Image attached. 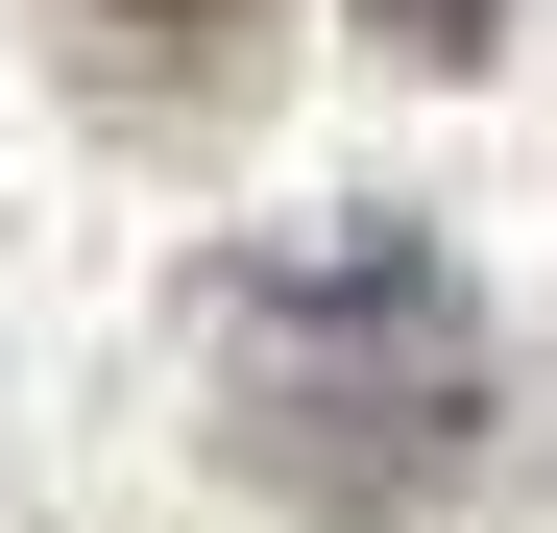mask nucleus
<instances>
[{
	"label": "nucleus",
	"mask_w": 557,
	"mask_h": 533,
	"mask_svg": "<svg viewBox=\"0 0 557 533\" xmlns=\"http://www.w3.org/2000/svg\"><path fill=\"white\" fill-rule=\"evenodd\" d=\"M363 25H388L412 73H485V49H509V0H363Z\"/></svg>",
	"instance_id": "3"
},
{
	"label": "nucleus",
	"mask_w": 557,
	"mask_h": 533,
	"mask_svg": "<svg viewBox=\"0 0 557 533\" xmlns=\"http://www.w3.org/2000/svg\"><path fill=\"white\" fill-rule=\"evenodd\" d=\"M25 25H49V73L122 146H219V122H267V73H292V0H25Z\"/></svg>",
	"instance_id": "2"
},
{
	"label": "nucleus",
	"mask_w": 557,
	"mask_h": 533,
	"mask_svg": "<svg viewBox=\"0 0 557 533\" xmlns=\"http://www.w3.org/2000/svg\"><path fill=\"white\" fill-rule=\"evenodd\" d=\"M195 388H219V461L267 509H315V533H388L436 509L460 461H485V292L412 243V219H267L219 243V292H195Z\"/></svg>",
	"instance_id": "1"
}]
</instances>
